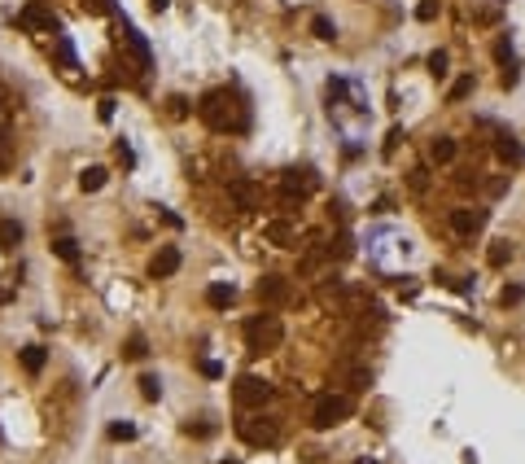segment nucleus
Listing matches in <instances>:
<instances>
[{"label": "nucleus", "instance_id": "obj_5", "mask_svg": "<svg viewBox=\"0 0 525 464\" xmlns=\"http://www.w3.org/2000/svg\"><path fill=\"white\" fill-rule=\"evenodd\" d=\"M272 381H262V377H241L237 386H232V399L237 407H267L272 403Z\"/></svg>", "mask_w": 525, "mask_h": 464}, {"label": "nucleus", "instance_id": "obj_13", "mask_svg": "<svg viewBox=\"0 0 525 464\" xmlns=\"http://www.w3.org/2000/svg\"><path fill=\"white\" fill-rule=\"evenodd\" d=\"M316 184H320V175L311 171V167H302V171L293 167V171H285V180H281V189H285V193H298V197H306Z\"/></svg>", "mask_w": 525, "mask_h": 464}, {"label": "nucleus", "instance_id": "obj_7", "mask_svg": "<svg viewBox=\"0 0 525 464\" xmlns=\"http://www.w3.org/2000/svg\"><path fill=\"white\" fill-rule=\"evenodd\" d=\"M486 228V210L482 206H455L451 210V232L455 237H478Z\"/></svg>", "mask_w": 525, "mask_h": 464}, {"label": "nucleus", "instance_id": "obj_42", "mask_svg": "<svg viewBox=\"0 0 525 464\" xmlns=\"http://www.w3.org/2000/svg\"><path fill=\"white\" fill-rule=\"evenodd\" d=\"M96 114H101V123H110L114 119V96H101V101H96Z\"/></svg>", "mask_w": 525, "mask_h": 464}, {"label": "nucleus", "instance_id": "obj_38", "mask_svg": "<svg viewBox=\"0 0 525 464\" xmlns=\"http://www.w3.org/2000/svg\"><path fill=\"white\" fill-rule=\"evenodd\" d=\"M499 84H503V88H517V84H521V71H517V61H512V66H503Z\"/></svg>", "mask_w": 525, "mask_h": 464}, {"label": "nucleus", "instance_id": "obj_28", "mask_svg": "<svg viewBox=\"0 0 525 464\" xmlns=\"http://www.w3.org/2000/svg\"><path fill=\"white\" fill-rule=\"evenodd\" d=\"M447 66H451V57H447V48H438V53H429V75H434V79H447V75H451Z\"/></svg>", "mask_w": 525, "mask_h": 464}, {"label": "nucleus", "instance_id": "obj_18", "mask_svg": "<svg viewBox=\"0 0 525 464\" xmlns=\"http://www.w3.org/2000/svg\"><path fill=\"white\" fill-rule=\"evenodd\" d=\"M53 254H57L61 263H79V241L66 237V232H57V237H53Z\"/></svg>", "mask_w": 525, "mask_h": 464}, {"label": "nucleus", "instance_id": "obj_15", "mask_svg": "<svg viewBox=\"0 0 525 464\" xmlns=\"http://www.w3.org/2000/svg\"><path fill=\"white\" fill-rule=\"evenodd\" d=\"M495 154L508 162V167H521L525 162V149H521V140L512 136V131H495Z\"/></svg>", "mask_w": 525, "mask_h": 464}, {"label": "nucleus", "instance_id": "obj_20", "mask_svg": "<svg viewBox=\"0 0 525 464\" xmlns=\"http://www.w3.org/2000/svg\"><path fill=\"white\" fill-rule=\"evenodd\" d=\"M145 355H149V342H145V333H131V338L123 342V359H131V363H140Z\"/></svg>", "mask_w": 525, "mask_h": 464}, {"label": "nucleus", "instance_id": "obj_16", "mask_svg": "<svg viewBox=\"0 0 525 464\" xmlns=\"http://www.w3.org/2000/svg\"><path fill=\"white\" fill-rule=\"evenodd\" d=\"M206 303L215 307V311H223V307H232V303H237V289L228 285V280H215V285L206 289Z\"/></svg>", "mask_w": 525, "mask_h": 464}, {"label": "nucleus", "instance_id": "obj_21", "mask_svg": "<svg viewBox=\"0 0 525 464\" xmlns=\"http://www.w3.org/2000/svg\"><path fill=\"white\" fill-rule=\"evenodd\" d=\"M44 363H48L44 346H27V351H22V368H27L31 377H40V372H44Z\"/></svg>", "mask_w": 525, "mask_h": 464}, {"label": "nucleus", "instance_id": "obj_23", "mask_svg": "<svg viewBox=\"0 0 525 464\" xmlns=\"http://www.w3.org/2000/svg\"><path fill=\"white\" fill-rule=\"evenodd\" d=\"M105 180H110L105 167H88L84 175H79V189H84V193H96V189H105Z\"/></svg>", "mask_w": 525, "mask_h": 464}, {"label": "nucleus", "instance_id": "obj_32", "mask_svg": "<svg viewBox=\"0 0 525 464\" xmlns=\"http://www.w3.org/2000/svg\"><path fill=\"white\" fill-rule=\"evenodd\" d=\"M499 303H503V307L525 303V289H521V285H503V289H499Z\"/></svg>", "mask_w": 525, "mask_h": 464}, {"label": "nucleus", "instance_id": "obj_34", "mask_svg": "<svg viewBox=\"0 0 525 464\" xmlns=\"http://www.w3.org/2000/svg\"><path fill=\"white\" fill-rule=\"evenodd\" d=\"M438 13H442V5H438V0H420V9H416V18H420V22H434V18H438Z\"/></svg>", "mask_w": 525, "mask_h": 464}, {"label": "nucleus", "instance_id": "obj_14", "mask_svg": "<svg viewBox=\"0 0 525 464\" xmlns=\"http://www.w3.org/2000/svg\"><path fill=\"white\" fill-rule=\"evenodd\" d=\"M262 237H267L272 245H281V250H293V245H298V228H293L289 219H272L267 228H262Z\"/></svg>", "mask_w": 525, "mask_h": 464}, {"label": "nucleus", "instance_id": "obj_26", "mask_svg": "<svg viewBox=\"0 0 525 464\" xmlns=\"http://www.w3.org/2000/svg\"><path fill=\"white\" fill-rule=\"evenodd\" d=\"M136 386H140V399H149V403H158V399H162V381H158L154 372H145V377L136 381Z\"/></svg>", "mask_w": 525, "mask_h": 464}, {"label": "nucleus", "instance_id": "obj_3", "mask_svg": "<svg viewBox=\"0 0 525 464\" xmlns=\"http://www.w3.org/2000/svg\"><path fill=\"white\" fill-rule=\"evenodd\" d=\"M355 412V403H350V394H320L316 403H311V425L316 429H333V425H341Z\"/></svg>", "mask_w": 525, "mask_h": 464}, {"label": "nucleus", "instance_id": "obj_25", "mask_svg": "<svg viewBox=\"0 0 525 464\" xmlns=\"http://www.w3.org/2000/svg\"><path fill=\"white\" fill-rule=\"evenodd\" d=\"M13 167V136H9V127H0V175H9Z\"/></svg>", "mask_w": 525, "mask_h": 464}, {"label": "nucleus", "instance_id": "obj_22", "mask_svg": "<svg viewBox=\"0 0 525 464\" xmlns=\"http://www.w3.org/2000/svg\"><path fill=\"white\" fill-rule=\"evenodd\" d=\"M22 241V224L18 219H0V250H13Z\"/></svg>", "mask_w": 525, "mask_h": 464}, {"label": "nucleus", "instance_id": "obj_10", "mask_svg": "<svg viewBox=\"0 0 525 464\" xmlns=\"http://www.w3.org/2000/svg\"><path fill=\"white\" fill-rule=\"evenodd\" d=\"M123 44H127V53L136 57V71H149L154 66V57H149V44H145V36L131 22H123Z\"/></svg>", "mask_w": 525, "mask_h": 464}, {"label": "nucleus", "instance_id": "obj_1", "mask_svg": "<svg viewBox=\"0 0 525 464\" xmlns=\"http://www.w3.org/2000/svg\"><path fill=\"white\" fill-rule=\"evenodd\" d=\"M197 119H202L210 131H245L250 114H245V106L228 88H210L202 101H197Z\"/></svg>", "mask_w": 525, "mask_h": 464}, {"label": "nucleus", "instance_id": "obj_40", "mask_svg": "<svg viewBox=\"0 0 525 464\" xmlns=\"http://www.w3.org/2000/svg\"><path fill=\"white\" fill-rule=\"evenodd\" d=\"M57 61L66 66V71H75V53H71V44H66V40H57Z\"/></svg>", "mask_w": 525, "mask_h": 464}, {"label": "nucleus", "instance_id": "obj_27", "mask_svg": "<svg viewBox=\"0 0 525 464\" xmlns=\"http://www.w3.org/2000/svg\"><path fill=\"white\" fill-rule=\"evenodd\" d=\"M350 254H355V245H350V237H346V232H341V237H337V241L324 250V259H328V263H333V259H350Z\"/></svg>", "mask_w": 525, "mask_h": 464}, {"label": "nucleus", "instance_id": "obj_17", "mask_svg": "<svg viewBox=\"0 0 525 464\" xmlns=\"http://www.w3.org/2000/svg\"><path fill=\"white\" fill-rule=\"evenodd\" d=\"M455 154H459V145H455L451 136H438V140L429 145V158L438 162V167H447V162H455Z\"/></svg>", "mask_w": 525, "mask_h": 464}, {"label": "nucleus", "instance_id": "obj_19", "mask_svg": "<svg viewBox=\"0 0 525 464\" xmlns=\"http://www.w3.org/2000/svg\"><path fill=\"white\" fill-rule=\"evenodd\" d=\"M486 263H490V268H508V263H512V241H490Z\"/></svg>", "mask_w": 525, "mask_h": 464}, {"label": "nucleus", "instance_id": "obj_41", "mask_svg": "<svg viewBox=\"0 0 525 464\" xmlns=\"http://www.w3.org/2000/svg\"><path fill=\"white\" fill-rule=\"evenodd\" d=\"M88 13H114V0H84Z\"/></svg>", "mask_w": 525, "mask_h": 464}, {"label": "nucleus", "instance_id": "obj_35", "mask_svg": "<svg viewBox=\"0 0 525 464\" xmlns=\"http://www.w3.org/2000/svg\"><path fill=\"white\" fill-rule=\"evenodd\" d=\"M184 434H188V438H210V434H215V425H206V421H197V425H193V421H188V425H184Z\"/></svg>", "mask_w": 525, "mask_h": 464}, {"label": "nucleus", "instance_id": "obj_11", "mask_svg": "<svg viewBox=\"0 0 525 464\" xmlns=\"http://www.w3.org/2000/svg\"><path fill=\"white\" fill-rule=\"evenodd\" d=\"M175 272H179V250H175V245H158V254L149 259V276L154 280H167Z\"/></svg>", "mask_w": 525, "mask_h": 464}, {"label": "nucleus", "instance_id": "obj_33", "mask_svg": "<svg viewBox=\"0 0 525 464\" xmlns=\"http://www.w3.org/2000/svg\"><path fill=\"white\" fill-rule=\"evenodd\" d=\"M167 114L171 119H188V96H167Z\"/></svg>", "mask_w": 525, "mask_h": 464}, {"label": "nucleus", "instance_id": "obj_39", "mask_svg": "<svg viewBox=\"0 0 525 464\" xmlns=\"http://www.w3.org/2000/svg\"><path fill=\"white\" fill-rule=\"evenodd\" d=\"M197 368H202V377H210V381H219V377H223V363H215V359H202Z\"/></svg>", "mask_w": 525, "mask_h": 464}, {"label": "nucleus", "instance_id": "obj_8", "mask_svg": "<svg viewBox=\"0 0 525 464\" xmlns=\"http://www.w3.org/2000/svg\"><path fill=\"white\" fill-rule=\"evenodd\" d=\"M228 197L237 202V210H258V206H262V193H258V184H254V180H245V175L228 184Z\"/></svg>", "mask_w": 525, "mask_h": 464}, {"label": "nucleus", "instance_id": "obj_2", "mask_svg": "<svg viewBox=\"0 0 525 464\" xmlns=\"http://www.w3.org/2000/svg\"><path fill=\"white\" fill-rule=\"evenodd\" d=\"M285 342V324H281V316H250L245 320V351L250 355H267V351H276V346Z\"/></svg>", "mask_w": 525, "mask_h": 464}, {"label": "nucleus", "instance_id": "obj_4", "mask_svg": "<svg viewBox=\"0 0 525 464\" xmlns=\"http://www.w3.org/2000/svg\"><path fill=\"white\" fill-rule=\"evenodd\" d=\"M237 438L250 442V447H276L281 442V425L272 416H241L237 421Z\"/></svg>", "mask_w": 525, "mask_h": 464}, {"label": "nucleus", "instance_id": "obj_29", "mask_svg": "<svg viewBox=\"0 0 525 464\" xmlns=\"http://www.w3.org/2000/svg\"><path fill=\"white\" fill-rule=\"evenodd\" d=\"M473 88H478V79H473V75H464V79H455V84H451V92H447V101H464V96H468Z\"/></svg>", "mask_w": 525, "mask_h": 464}, {"label": "nucleus", "instance_id": "obj_31", "mask_svg": "<svg viewBox=\"0 0 525 464\" xmlns=\"http://www.w3.org/2000/svg\"><path fill=\"white\" fill-rule=\"evenodd\" d=\"M110 438L114 442H131V438H136V425H131V421H114L110 425Z\"/></svg>", "mask_w": 525, "mask_h": 464}, {"label": "nucleus", "instance_id": "obj_24", "mask_svg": "<svg viewBox=\"0 0 525 464\" xmlns=\"http://www.w3.org/2000/svg\"><path fill=\"white\" fill-rule=\"evenodd\" d=\"M311 36L316 40H337V27H333V18H324V13H316V18H311Z\"/></svg>", "mask_w": 525, "mask_h": 464}, {"label": "nucleus", "instance_id": "obj_30", "mask_svg": "<svg viewBox=\"0 0 525 464\" xmlns=\"http://www.w3.org/2000/svg\"><path fill=\"white\" fill-rule=\"evenodd\" d=\"M512 57H517V53H512V36H499V40H495V61H499V66H512Z\"/></svg>", "mask_w": 525, "mask_h": 464}, {"label": "nucleus", "instance_id": "obj_9", "mask_svg": "<svg viewBox=\"0 0 525 464\" xmlns=\"http://www.w3.org/2000/svg\"><path fill=\"white\" fill-rule=\"evenodd\" d=\"M18 27H22V31H57V18L40 5V0H31V5L18 13Z\"/></svg>", "mask_w": 525, "mask_h": 464}, {"label": "nucleus", "instance_id": "obj_36", "mask_svg": "<svg viewBox=\"0 0 525 464\" xmlns=\"http://www.w3.org/2000/svg\"><path fill=\"white\" fill-rule=\"evenodd\" d=\"M114 154H119V162H123L127 171L136 167V154H131V145H127V140H119V145H114Z\"/></svg>", "mask_w": 525, "mask_h": 464}, {"label": "nucleus", "instance_id": "obj_6", "mask_svg": "<svg viewBox=\"0 0 525 464\" xmlns=\"http://www.w3.org/2000/svg\"><path fill=\"white\" fill-rule=\"evenodd\" d=\"M254 293H258V303H262V307H285L289 298H293V289H289V280H285V276H276V272H267V276H258V285H254Z\"/></svg>", "mask_w": 525, "mask_h": 464}, {"label": "nucleus", "instance_id": "obj_45", "mask_svg": "<svg viewBox=\"0 0 525 464\" xmlns=\"http://www.w3.org/2000/svg\"><path fill=\"white\" fill-rule=\"evenodd\" d=\"M355 464H376V460H368V456H364V460H355Z\"/></svg>", "mask_w": 525, "mask_h": 464}, {"label": "nucleus", "instance_id": "obj_12", "mask_svg": "<svg viewBox=\"0 0 525 464\" xmlns=\"http://www.w3.org/2000/svg\"><path fill=\"white\" fill-rule=\"evenodd\" d=\"M337 381H346V386H350L355 394H364V390L372 386V368H364V363H350V359H341V363H337Z\"/></svg>", "mask_w": 525, "mask_h": 464}, {"label": "nucleus", "instance_id": "obj_37", "mask_svg": "<svg viewBox=\"0 0 525 464\" xmlns=\"http://www.w3.org/2000/svg\"><path fill=\"white\" fill-rule=\"evenodd\" d=\"M399 140H407V136H403V127H390V136H385V149H381V154H385V158H394Z\"/></svg>", "mask_w": 525, "mask_h": 464}, {"label": "nucleus", "instance_id": "obj_44", "mask_svg": "<svg viewBox=\"0 0 525 464\" xmlns=\"http://www.w3.org/2000/svg\"><path fill=\"white\" fill-rule=\"evenodd\" d=\"M149 9H154V13H162V9H171V0H149Z\"/></svg>", "mask_w": 525, "mask_h": 464}, {"label": "nucleus", "instance_id": "obj_43", "mask_svg": "<svg viewBox=\"0 0 525 464\" xmlns=\"http://www.w3.org/2000/svg\"><path fill=\"white\" fill-rule=\"evenodd\" d=\"M451 289H455V293H473V276H455Z\"/></svg>", "mask_w": 525, "mask_h": 464}]
</instances>
